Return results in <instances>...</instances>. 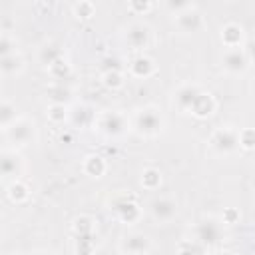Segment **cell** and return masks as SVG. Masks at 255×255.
<instances>
[{
  "mask_svg": "<svg viewBox=\"0 0 255 255\" xmlns=\"http://www.w3.org/2000/svg\"><path fill=\"white\" fill-rule=\"evenodd\" d=\"M16 167H18V157L12 153H4L2 155V173L12 175V173H16Z\"/></svg>",
  "mask_w": 255,
  "mask_h": 255,
  "instance_id": "d4e9b609",
  "label": "cell"
},
{
  "mask_svg": "<svg viewBox=\"0 0 255 255\" xmlns=\"http://www.w3.org/2000/svg\"><path fill=\"white\" fill-rule=\"evenodd\" d=\"M137 255H145V253H137Z\"/></svg>",
  "mask_w": 255,
  "mask_h": 255,
  "instance_id": "e575fe53",
  "label": "cell"
},
{
  "mask_svg": "<svg viewBox=\"0 0 255 255\" xmlns=\"http://www.w3.org/2000/svg\"><path fill=\"white\" fill-rule=\"evenodd\" d=\"M201 94V90L197 86H191V84H183L181 88H177L175 96H173V102L177 104L179 110H191V106L195 104L197 96Z\"/></svg>",
  "mask_w": 255,
  "mask_h": 255,
  "instance_id": "52a82bcc",
  "label": "cell"
},
{
  "mask_svg": "<svg viewBox=\"0 0 255 255\" xmlns=\"http://www.w3.org/2000/svg\"><path fill=\"white\" fill-rule=\"evenodd\" d=\"M247 54H249L251 60H255V40H251V42L247 44Z\"/></svg>",
  "mask_w": 255,
  "mask_h": 255,
  "instance_id": "1f68e13d",
  "label": "cell"
},
{
  "mask_svg": "<svg viewBox=\"0 0 255 255\" xmlns=\"http://www.w3.org/2000/svg\"><path fill=\"white\" fill-rule=\"evenodd\" d=\"M149 247V239L143 233H131L122 241V249L128 255H137V253H145Z\"/></svg>",
  "mask_w": 255,
  "mask_h": 255,
  "instance_id": "9c48e42d",
  "label": "cell"
},
{
  "mask_svg": "<svg viewBox=\"0 0 255 255\" xmlns=\"http://www.w3.org/2000/svg\"><path fill=\"white\" fill-rule=\"evenodd\" d=\"M195 235H197V239H199L201 243H205V245H215V243L219 241V237H221V227H219V223H217L215 219L207 217V219H201V221L195 225Z\"/></svg>",
  "mask_w": 255,
  "mask_h": 255,
  "instance_id": "7a4b0ae2",
  "label": "cell"
},
{
  "mask_svg": "<svg viewBox=\"0 0 255 255\" xmlns=\"http://www.w3.org/2000/svg\"><path fill=\"white\" fill-rule=\"evenodd\" d=\"M241 40H243V30H241L239 24L229 22V24H225V26L221 28V42H223L229 50H231V48H237V46L241 44Z\"/></svg>",
  "mask_w": 255,
  "mask_h": 255,
  "instance_id": "7c38bea8",
  "label": "cell"
},
{
  "mask_svg": "<svg viewBox=\"0 0 255 255\" xmlns=\"http://www.w3.org/2000/svg\"><path fill=\"white\" fill-rule=\"evenodd\" d=\"M237 133H239V131H235V129H231V128H219V129H215L213 135H211V145H213L217 151L227 153V151H231L235 145H239Z\"/></svg>",
  "mask_w": 255,
  "mask_h": 255,
  "instance_id": "277c9868",
  "label": "cell"
},
{
  "mask_svg": "<svg viewBox=\"0 0 255 255\" xmlns=\"http://www.w3.org/2000/svg\"><path fill=\"white\" fill-rule=\"evenodd\" d=\"M100 128H102V131L108 133V135H118V133L124 131V128H126V120H124L122 114H118V112H110V114H106V116L102 118Z\"/></svg>",
  "mask_w": 255,
  "mask_h": 255,
  "instance_id": "30bf717a",
  "label": "cell"
},
{
  "mask_svg": "<svg viewBox=\"0 0 255 255\" xmlns=\"http://www.w3.org/2000/svg\"><path fill=\"white\" fill-rule=\"evenodd\" d=\"M135 126H137V131L143 133V135H153L161 129V116L151 110V108H145L137 114L135 118Z\"/></svg>",
  "mask_w": 255,
  "mask_h": 255,
  "instance_id": "6da1fadb",
  "label": "cell"
},
{
  "mask_svg": "<svg viewBox=\"0 0 255 255\" xmlns=\"http://www.w3.org/2000/svg\"><path fill=\"white\" fill-rule=\"evenodd\" d=\"M0 52H2V58L14 54V52H12V40H10V36H8L6 32H4L2 38H0Z\"/></svg>",
  "mask_w": 255,
  "mask_h": 255,
  "instance_id": "83f0119b",
  "label": "cell"
},
{
  "mask_svg": "<svg viewBox=\"0 0 255 255\" xmlns=\"http://www.w3.org/2000/svg\"><path fill=\"white\" fill-rule=\"evenodd\" d=\"M175 26L185 34H193L203 26V18L193 6H189L187 10H183L175 16Z\"/></svg>",
  "mask_w": 255,
  "mask_h": 255,
  "instance_id": "3957f363",
  "label": "cell"
},
{
  "mask_svg": "<svg viewBox=\"0 0 255 255\" xmlns=\"http://www.w3.org/2000/svg\"><path fill=\"white\" fill-rule=\"evenodd\" d=\"M129 70H131V74L137 76V78H147V76L153 72V62H151L147 56H137V58L131 62Z\"/></svg>",
  "mask_w": 255,
  "mask_h": 255,
  "instance_id": "9a60e30c",
  "label": "cell"
},
{
  "mask_svg": "<svg viewBox=\"0 0 255 255\" xmlns=\"http://www.w3.org/2000/svg\"><path fill=\"white\" fill-rule=\"evenodd\" d=\"M114 209H116L118 217H120L122 221H126V223H131V221H135V219L139 217V207H137L133 201H128V199L120 201Z\"/></svg>",
  "mask_w": 255,
  "mask_h": 255,
  "instance_id": "5bb4252c",
  "label": "cell"
},
{
  "mask_svg": "<svg viewBox=\"0 0 255 255\" xmlns=\"http://www.w3.org/2000/svg\"><path fill=\"white\" fill-rule=\"evenodd\" d=\"M104 84H106L108 88H120V86L124 84V80H122V74H120L118 70H112V72H104Z\"/></svg>",
  "mask_w": 255,
  "mask_h": 255,
  "instance_id": "484cf974",
  "label": "cell"
},
{
  "mask_svg": "<svg viewBox=\"0 0 255 255\" xmlns=\"http://www.w3.org/2000/svg\"><path fill=\"white\" fill-rule=\"evenodd\" d=\"M48 118L52 122H64V118H66V106L64 104H52L48 108Z\"/></svg>",
  "mask_w": 255,
  "mask_h": 255,
  "instance_id": "4316f807",
  "label": "cell"
},
{
  "mask_svg": "<svg viewBox=\"0 0 255 255\" xmlns=\"http://www.w3.org/2000/svg\"><path fill=\"white\" fill-rule=\"evenodd\" d=\"M8 195H10L12 201H24L28 197V187L24 183H20V181H14L10 185V189H8Z\"/></svg>",
  "mask_w": 255,
  "mask_h": 255,
  "instance_id": "7402d4cb",
  "label": "cell"
},
{
  "mask_svg": "<svg viewBox=\"0 0 255 255\" xmlns=\"http://www.w3.org/2000/svg\"><path fill=\"white\" fill-rule=\"evenodd\" d=\"M221 219H223V223H235L237 219H239V211L235 209V207H227L225 211H223V215H221Z\"/></svg>",
  "mask_w": 255,
  "mask_h": 255,
  "instance_id": "f1b7e54d",
  "label": "cell"
},
{
  "mask_svg": "<svg viewBox=\"0 0 255 255\" xmlns=\"http://www.w3.org/2000/svg\"><path fill=\"white\" fill-rule=\"evenodd\" d=\"M237 139L243 149H255V128H243L237 133Z\"/></svg>",
  "mask_w": 255,
  "mask_h": 255,
  "instance_id": "ffe728a7",
  "label": "cell"
},
{
  "mask_svg": "<svg viewBox=\"0 0 255 255\" xmlns=\"http://www.w3.org/2000/svg\"><path fill=\"white\" fill-rule=\"evenodd\" d=\"M16 110H14V106L12 104H8V102H4L2 104V108H0V122H2V126L8 129V126H10V122H16V114H14Z\"/></svg>",
  "mask_w": 255,
  "mask_h": 255,
  "instance_id": "cb8c5ba5",
  "label": "cell"
},
{
  "mask_svg": "<svg viewBox=\"0 0 255 255\" xmlns=\"http://www.w3.org/2000/svg\"><path fill=\"white\" fill-rule=\"evenodd\" d=\"M72 10H74V16H78V18H90V16H94L96 6L92 2H76L72 6Z\"/></svg>",
  "mask_w": 255,
  "mask_h": 255,
  "instance_id": "44dd1931",
  "label": "cell"
},
{
  "mask_svg": "<svg viewBox=\"0 0 255 255\" xmlns=\"http://www.w3.org/2000/svg\"><path fill=\"white\" fill-rule=\"evenodd\" d=\"M221 255H235V253H231V251H223Z\"/></svg>",
  "mask_w": 255,
  "mask_h": 255,
  "instance_id": "d6a6232c",
  "label": "cell"
},
{
  "mask_svg": "<svg viewBox=\"0 0 255 255\" xmlns=\"http://www.w3.org/2000/svg\"><path fill=\"white\" fill-rule=\"evenodd\" d=\"M151 8V2H137V0H133V2H129V10H137V12H147Z\"/></svg>",
  "mask_w": 255,
  "mask_h": 255,
  "instance_id": "f546056e",
  "label": "cell"
},
{
  "mask_svg": "<svg viewBox=\"0 0 255 255\" xmlns=\"http://www.w3.org/2000/svg\"><path fill=\"white\" fill-rule=\"evenodd\" d=\"M74 229L78 231L80 237H82V235H92V231H94V219H92V217H86V215H84V217H78Z\"/></svg>",
  "mask_w": 255,
  "mask_h": 255,
  "instance_id": "603a6c76",
  "label": "cell"
},
{
  "mask_svg": "<svg viewBox=\"0 0 255 255\" xmlns=\"http://www.w3.org/2000/svg\"><path fill=\"white\" fill-rule=\"evenodd\" d=\"M84 171L88 175H92V177H100L106 171V163H104V159L100 155H90L84 161Z\"/></svg>",
  "mask_w": 255,
  "mask_h": 255,
  "instance_id": "2e32d148",
  "label": "cell"
},
{
  "mask_svg": "<svg viewBox=\"0 0 255 255\" xmlns=\"http://www.w3.org/2000/svg\"><path fill=\"white\" fill-rule=\"evenodd\" d=\"M126 40L131 48H145L149 44V28L141 22H135L131 26H128V32H126Z\"/></svg>",
  "mask_w": 255,
  "mask_h": 255,
  "instance_id": "5b68a950",
  "label": "cell"
},
{
  "mask_svg": "<svg viewBox=\"0 0 255 255\" xmlns=\"http://www.w3.org/2000/svg\"><path fill=\"white\" fill-rule=\"evenodd\" d=\"M40 255H52V253H40Z\"/></svg>",
  "mask_w": 255,
  "mask_h": 255,
  "instance_id": "836d02e7",
  "label": "cell"
},
{
  "mask_svg": "<svg viewBox=\"0 0 255 255\" xmlns=\"http://www.w3.org/2000/svg\"><path fill=\"white\" fill-rule=\"evenodd\" d=\"M40 58H42V62H44V64L52 66V64H56L58 60H62V50H60L58 46H54V44H48V46H44V48H42Z\"/></svg>",
  "mask_w": 255,
  "mask_h": 255,
  "instance_id": "d6986e66",
  "label": "cell"
},
{
  "mask_svg": "<svg viewBox=\"0 0 255 255\" xmlns=\"http://www.w3.org/2000/svg\"><path fill=\"white\" fill-rule=\"evenodd\" d=\"M159 183H161V173H159L155 167L143 169V173H141V185H143V187L155 189V187H159Z\"/></svg>",
  "mask_w": 255,
  "mask_h": 255,
  "instance_id": "ac0fdd59",
  "label": "cell"
},
{
  "mask_svg": "<svg viewBox=\"0 0 255 255\" xmlns=\"http://www.w3.org/2000/svg\"><path fill=\"white\" fill-rule=\"evenodd\" d=\"M223 68L227 72H233V74H239L247 68V56L239 50V48H231L223 54Z\"/></svg>",
  "mask_w": 255,
  "mask_h": 255,
  "instance_id": "ba28073f",
  "label": "cell"
},
{
  "mask_svg": "<svg viewBox=\"0 0 255 255\" xmlns=\"http://www.w3.org/2000/svg\"><path fill=\"white\" fill-rule=\"evenodd\" d=\"M213 110H215V100H213L211 94H205V92H201V94L197 96L195 104L191 106V112H193L197 118H207V116L213 114Z\"/></svg>",
  "mask_w": 255,
  "mask_h": 255,
  "instance_id": "4fadbf2b",
  "label": "cell"
},
{
  "mask_svg": "<svg viewBox=\"0 0 255 255\" xmlns=\"http://www.w3.org/2000/svg\"><path fill=\"white\" fill-rule=\"evenodd\" d=\"M177 255H197V251L191 247V245H187V243H183L181 247H179V251H177Z\"/></svg>",
  "mask_w": 255,
  "mask_h": 255,
  "instance_id": "4dcf8cb0",
  "label": "cell"
},
{
  "mask_svg": "<svg viewBox=\"0 0 255 255\" xmlns=\"http://www.w3.org/2000/svg\"><path fill=\"white\" fill-rule=\"evenodd\" d=\"M22 66H24V62H22V58L16 52L10 54V56H4L2 58V64H0V68H2L4 74H16V72L22 70Z\"/></svg>",
  "mask_w": 255,
  "mask_h": 255,
  "instance_id": "e0dca14e",
  "label": "cell"
},
{
  "mask_svg": "<svg viewBox=\"0 0 255 255\" xmlns=\"http://www.w3.org/2000/svg\"><path fill=\"white\" fill-rule=\"evenodd\" d=\"M175 211H177L175 201L169 197H155L151 201V215L157 221H169L175 215Z\"/></svg>",
  "mask_w": 255,
  "mask_h": 255,
  "instance_id": "8992f818",
  "label": "cell"
},
{
  "mask_svg": "<svg viewBox=\"0 0 255 255\" xmlns=\"http://www.w3.org/2000/svg\"><path fill=\"white\" fill-rule=\"evenodd\" d=\"M8 133L10 137L16 141V143H28L32 139V133H34V126L28 122V120H16L12 128H8Z\"/></svg>",
  "mask_w": 255,
  "mask_h": 255,
  "instance_id": "8fae6325",
  "label": "cell"
}]
</instances>
